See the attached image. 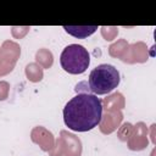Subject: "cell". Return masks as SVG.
<instances>
[{
	"label": "cell",
	"instance_id": "obj_1",
	"mask_svg": "<svg viewBox=\"0 0 156 156\" xmlns=\"http://www.w3.org/2000/svg\"><path fill=\"white\" fill-rule=\"evenodd\" d=\"M102 102L90 93H78L63 107L65 124L74 132H88L100 124Z\"/></svg>",
	"mask_w": 156,
	"mask_h": 156
},
{
	"label": "cell",
	"instance_id": "obj_2",
	"mask_svg": "<svg viewBox=\"0 0 156 156\" xmlns=\"http://www.w3.org/2000/svg\"><path fill=\"white\" fill-rule=\"evenodd\" d=\"M88 82L94 95H105L118 87L121 76L115 66L101 63L90 71Z\"/></svg>",
	"mask_w": 156,
	"mask_h": 156
},
{
	"label": "cell",
	"instance_id": "obj_3",
	"mask_svg": "<svg viewBox=\"0 0 156 156\" xmlns=\"http://www.w3.org/2000/svg\"><path fill=\"white\" fill-rule=\"evenodd\" d=\"M61 67L71 74L84 73L90 65V55L88 50L79 44L67 45L60 55Z\"/></svg>",
	"mask_w": 156,
	"mask_h": 156
},
{
	"label": "cell",
	"instance_id": "obj_4",
	"mask_svg": "<svg viewBox=\"0 0 156 156\" xmlns=\"http://www.w3.org/2000/svg\"><path fill=\"white\" fill-rule=\"evenodd\" d=\"M63 29L74 38H87L95 33L98 26H63Z\"/></svg>",
	"mask_w": 156,
	"mask_h": 156
}]
</instances>
